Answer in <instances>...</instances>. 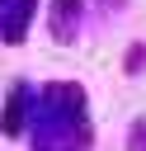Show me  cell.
Wrapping results in <instances>:
<instances>
[{
	"label": "cell",
	"instance_id": "obj_1",
	"mask_svg": "<svg viewBox=\"0 0 146 151\" xmlns=\"http://www.w3.org/2000/svg\"><path fill=\"white\" fill-rule=\"evenodd\" d=\"M33 5H38V0H5V5H0V14H5V19H0V38H5V42H19V38H24V24H28Z\"/></svg>",
	"mask_w": 146,
	"mask_h": 151
}]
</instances>
